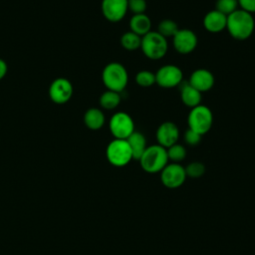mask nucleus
Here are the masks:
<instances>
[{
  "label": "nucleus",
  "instance_id": "obj_1",
  "mask_svg": "<svg viewBox=\"0 0 255 255\" xmlns=\"http://www.w3.org/2000/svg\"><path fill=\"white\" fill-rule=\"evenodd\" d=\"M255 22L252 14L237 9L227 16L226 29L230 36L236 40H246L254 32Z\"/></svg>",
  "mask_w": 255,
  "mask_h": 255
},
{
  "label": "nucleus",
  "instance_id": "obj_2",
  "mask_svg": "<svg viewBox=\"0 0 255 255\" xmlns=\"http://www.w3.org/2000/svg\"><path fill=\"white\" fill-rule=\"evenodd\" d=\"M141 168L147 173L160 172L168 163L166 148L159 144L148 145L138 159Z\"/></svg>",
  "mask_w": 255,
  "mask_h": 255
},
{
  "label": "nucleus",
  "instance_id": "obj_3",
  "mask_svg": "<svg viewBox=\"0 0 255 255\" xmlns=\"http://www.w3.org/2000/svg\"><path fill=\"white\" fill-rule=\"evenodd\" d=\"M102 80L109 91L121 93L126 89L128 82V71L124 65L112 62L104 68Z\"/></svg>",
  "mask_w": 255,
  "mask_h": 255
},
{
  "label": "nucleus",
  "instance_id": "obj_4",
  "mask_svg": "<svg viewBox=\"0 0 255 255\" xmlns=\"http://www.w3.org/2000/svg\"><path fill=\"white\" fill-rule=\"evenodd\" d=\"M140 49L143 55L150 60H159L167 52V39L161 36L157 31H150L141 37Z\"/></svg>",
  "mask_w": 255,
  "mask_h": 255
},
{
  "label": "nucleus",
  "instance_id": "obj_5",
  "mask_svg": "<svg viewBox=\"0 0 255 255\" xmlns=\"http://www.w3.org/2000/svg\"><path fill=\"white\" fill-rule=\"evenodd\" d=\"M187 124L188 128L203 135L207 133L212 127L213 114L208 107L200 104L190 109L187 117Z\"/></svg>",
  "mask_w": 255,
  "mask_h": 255
},
{
  "label": "nucleus",
  "instance_id": "obj_6",
  "mask_svg": "<svg viewBox=\"0 0 255 255\" xmlns=\"http://www.w3.org/2000/svg\"><path fill=\"white\" fill-rule=\"evenodd\" d=\"M106 156L112 165L123 167L128 164L132 159V152L127 139L115 138L108 144Z\"/></svg>",
  "mask_w": 255,
  "mask_h": 255
},
{
  "label": "nucleus",
  "instance_id": "obj_7",
  "mask_svg": "<svg viewBox=\"0 0 255 255\" xmlns=\"http://www.w3.org/2000/svg\"><path fill=\"white\" fill-rule=\"evenodd\" d=\"M109 128L115 138L127 139L134 131V123L128 114L118 112L112 116Z\"/></svg>",
  "mask_w": 255,
  "mask_h": 255
},
{
  "label": "nucleus",
  "instance_id": "obj_8",
  "mask_svg": "<svg viewBox=\"0 0 255 255\" xmlns=\"http://www.w3.org/2000/svg\"><path fill=\"white\" fill-rule=\"evenodd\" d=\"M159 173L161 183L169 189L180 187L187 177L184 166L175 162L167 163Z\"/></svg>",
  "mask_w": 255,
  "mask_h": 255
},
{
  "label": "nucleus",
  "instance_id": "obj_9",
  "mask_svg": "<svg viewBox=\"0 0 255 255\" xmlns=\"http://www.w3.org/2000/svg\"><path fill=\"white\" fill-rule=\"evenodd\" d=\"M183 74L179 67L175 65L161 66L155 73V84L161 88L170 89L178 87L182 83Z\"/></svg>",
  "mask_w": 255,
  "mask_h": 255
},
{
  "label": "nucleus",
  "instance_id": "obj_10",
  "mask_svg": "<svg viewBox=\"0 0 255 255\" xmlns=\"http://www.w3.org/2000/svg\"><path fill=\"white\" fill-rule=\"evenodd\" d=\"M73 92V85L69 80L65 78H58L50 85L49 97L55 104L62 105L71 100Z\"/></svg>",
  "mask_w": 255,
  "mask_h": 255
},
{
  "label": "nucleus",
  "instance_id": "obj_11",
  "mask_svg": "<svg viewBox=\"0 0 255 255\" xmlns=\"http://www.w3.org/2000/svg\"><path fill=\"white\" fill-rule=\"evenodd\" d=\"M173 47L179 54H189L197 46V36L189 29H179L172 37Z\"/></svg>",
  "mask_w": 255,
  "mask_h": 255
},
{
  "label": "nucleus",
  "instance_id": "obj_12",
  "mask_svg": "<svg viewBox=\"0 0 255 255\" xmlns=\"http://www.w3.org/2000/svg\"><path fill=\"white\" fill-rule=\"evenodd\" d=\"M102 12L104 17L113 23L123 20L128 12V0H103Z\"/></svg>",
  "mask_w": 255,
  "mask_h": 255
},
{
  "label": "nucleus",
  "instance_id": "obj_13",
  "mask_svg": "<svg viewBox=\"0 0 255 255\" xmlns=\"http://www.w3.org/2000/svg\"><path fill=\"white\" fill-rule=\"evenodd\" d=\"M157 144L168 148L177 142L179 138V129L172 122H164L159 125L155 131Z\"/></svg>",
  "mask_w": 255,
  "mask_h": 255
},
{
  "label": "nucleus",
  "instance_id": "obj_14",
  "mask_svg": "<svg viewBox=\"0 0 255 255\" xmlns=\"http://www.w3.org/2000/svg\"><path fill=\"white\" fill-rule=\"evenodd\" d=\"M214 76L206 69H197L193 71L189 77V85L200 93L209 91L214 86Z\"/></svg>",
  "mask_w": 255,
  "mask_h": 255
},
{
  "label": "nucleus",
  "instance_id": "obj_15",
  "mask_svg": "<svg viewBox=\"0 0 255 255\" xmlns=\"http://www.w3.org/2000/svg\"><path fill=\"white\" fill-rule=\"evenodd\" d=\"M227 16L218 10L209 11L203 18V26L210 33H219L226 29Z\"/></svg>",
  "mask_w": 255,
  "mask_h": 255
},
{
  "label": "nucleus",
  "instance_id": "obj_16",
  "mask_svg": "<svg viewBox=\"0 0 255 255\" xmlns=\"http://www.w3.org/2000/svg\"><path fill=\"white\" fill-rule=\"evenodd\" d=\"M179 93H180V99L182 103L192 109L201 103V98H202V93L194 89L189 83H181L179 86Z\"/></svg>",
  "mask_w": 255,
  "mask_h": 255
},
{
  "label": "nucleus",
  "instance_id": "obj_17",
  "mask_svg": "<svg viewBox=\"0 0 255 255\" xmlns=\"http://www.w3.org/2000/svg\"><path fill=\"white\" fill-rule=\"evenodd\" d=\"M129 29L134 34L142 37L151 29V21L147 15L144 14H137L132 15L129 20Z\"/></svg>",
  "mask_w": 255,
  "mask_h": 255
},
{
  "label": "nucleus",
  "instance_id": "obj_18",
  "mask_svg": "<svg viewBox=\"0 0 255 255\" xmlns=\"http://www.w3.org/2000/svg\"><path fill=\"white\" fill-rule=\"evenodd\" d=\"M127 141L132 152V159L138 160L142 153L144 152L146 145V140L144 135L139 131H133L128 138Z\"/></svg>",
  "mask_w": 255,
  "mask_h": 255
},
{
  "label": "nucleus",
  "instance_id": "obj_19",
  "mask_svg": "<svg viewBox=\"0 0 255 255\" xmlns=\"http://www.w3.org/2000/svg\"><path fill=\"white\" fill-rule=\"evenodd\" d=\"M106 118L104 113L97 108L89 109L84 115V123L87 128L93 130H97L103 128Z\"/></svg>",
  "mask_w": 255,
  "mask_h": 255
},
{
  "label": "nucleus",
  "instance_id": "obj_20",
  "mask_svg": "<svg viewBox=\"0 0 255 255\" xmlns=\"http://www.w3.org/2000/svg\"><path fill=\"white\" fill-rule=\"evenodd\" d=\"M121 95L120 93L113 91H106L100 97V105L105 110H115L121 103Z\"/></svg>",
  "mask_w": 255,
  "mask_h": 255
},
{
  "label": "nucleus",
  "instance_id": "obj_21",
  "mask_svg": "<svg viewBox=\"0 0 255 255\" xmlns=\"http://www.w3.org/2000/svg\"><path fill=\"white\" fill-rule=\"evenodd\" d=\"M140 43L141 37L131 31L123 34V36L121 37V45L123 46V48L128 51H134L140 48Z\"/></svg>",
  "mask_w": 255,
  "mask_h": 255
},
{
  "label": "nucleus",
  "instance_id": "obj_22",
  "mask_svg": "<svg viewBox=\"0 0 255 255\" xmlns=\"http://www.w3.org/2000/svg\"><path fill=\"white\" fill-rule=\"evenodd\" d=\"M179 30L177 24L171 20V19H164L160 21L157 27V32L163 36L165 39L167 38H172L176 32Z\"/></svg>",
  "mask_w": 255,
  "mask_h": 255
},
{
  "label": "nucleus",
  "instance_id": "obj_23",
  "mask_svg": "<svg viewBox=\"0 0 255 255\" xmlns=\"http://www.w3.org/2000/svg\"><path fill=\"white\" fill-rule=\"evenodd\" d=\"M166 152H167L168 160H171L172 162H175V163H179L186 156L185 147L182 144H179L177 142L169 146L168 148H166Z\"/></svg>",
  "mask_w": 255,
  "mask_h": 255
},
{
  "label": "nucleus",
  "instance_id": "obj_24",
  "mask_svg": "<svg viewBox=\"0 0 255 255\" xmlns=\"http://www.w3.org/2000/svg\"><path fill=\"white\" fill-rule=\"evenodd\" d=\"M135 83L139 87H143V88L151 87L155 84V74L146 70L139 71L135 75Z\"/></svg>",
  "mask_w": 255,
  "mask_h": 255
},
{
  "label": "nucleus",
  "instance_id": "obj_25",
  "mask_svg": "<svg viewBox=\"0 0 255 255\" xmlns=\"http://www.w3.org/2000/svg\"><path fill=\"white\" fill-rule=\"evenodd\" d=\"M185 173L187 177L199 178L205 173V165L200 161H192L185 167Z\"/></svg>",
  "mask_w": 255,
  "mask_h": 255
},
{
  "label": "nucleus",
  "instance_id": "obj_26",
  "mask_svg": "<svg viewBox=\"0 0 255 255\" xmlns=\"http://www.w3.org/2000/svg\"><path fill=\"white\" fill-rule=\"evenodd\" d=\"M238 0H217L215 9L228 16L237 10Z\"/></svg>",
  "mask_w": 255,
  "mask_h": 255
},
{
  "label": "nucleus",
  "instance_id": "obj_27",
  "mask_svg": "<svg viewBox=\"0 0 255 255\" xmlns=\"http://www.w3.org/2000/svg\"><path fill=\"white\" fill-rule=\"evenodd\" d=\"M145 0H128V9L133 14H144L146 10Z\"/></svg>",
  "mask_w": 255,
  "mask_h": 255
},
{
  "label": "nucleus",
  "instance_id": "obj_28",
  "mask_svg": "<svg viewBox=\"0 0 255 255\" xmlns=\"http://www.w3.org/2000/svg\"><path fill=\"white\" fill-rule=\"evenodd\" d=\"M201 136L199 133L195 132L194 130L190 129V128H187L184 132V141L188 144V145H197L200 140H201Z\"/></svg>",
  "mask_w": 255,
  "mask_h": 255
},
{
  "label": "nucleus",
  "instance_id": "obj_29",
  "mask_svg": "<svg viewBox=\"0 0 255 255\" xmlns=\"http://www.w3.org/2000/svg\"><path fill=\"white\" fill-rule=\"evenodd\" d=\"M238 6L250 14L255 13V0H238Z\"/></svg>",
  "mask_w": 255,
  "mask_h": 255
},
{
  "label": "nucleus",
  "instance_id": "obj_30",
  "mask_svg": "<svg viewBox=\"0 0 255 255\" xmlns=\"http://www.w3.org/2000/svg\"><path fill=\"white\" fill-rule=\"evenodd\" d=\"M7 70H8V67H7L6 62L4 60L0 59V80H2L5 77Z\"/></svg>",
  "mask_w": 255,
  "mask_h": 255
}]
</instances>
